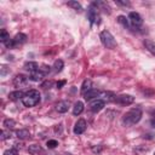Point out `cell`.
Wrapping results in <instances>:
<instances>
[{
	"label": "cell",
	"mask_w": 155,
	"mask_h": 155,
	"mask_svg": "<svg viewBox=\"0 0 155 155\" xmlns=\"http://www.w3.org/2000/svg\"><path fill=\"white\" fill-rule=\"evenodd\" d=\"M142 119V109L139 107L132 108L122 116V124L125 126H133Z\"/></svg>",
	"instance_id": "6da1fadb"
},
{
	"label": "cell",
	"mask_w": 155,
	"mask_h": 155,
	"mask_svg": "<svg viewBox=\"0 0 155 155\" xmlns=\"http://www.w3.org/2000/svg\"><path fill=\"white\" fill-rule=\"evenodd\" d=\"M40 99H41L40 92L38 90H30L27 93H24V96L22 98V103L25 107L30 108V107H35L36 104H39L40 103Z\"/></svg>",
	"instance_id": "7a4b0ae2"
},
{
	"label": "cell",
	"mask_w": 155,
	"mask_h": 155,
	"mask_svg": "<svg viewBox=\"0 0 155 155\" xmlns=\"http://www.w3.org/2000/svg\"><path fill=\"white\" fill-rule=\"evenodd\" d=\"M99 39L107 48H115L116 47V41L109 30H102L99 34Z\"/></svg>",
	"instance_id": "3957f363"
},
{
	"label": "cell",
	"mask_w": 155,
	"mask_h": 155,
	"mask_svg": "<svg viewBox=\"0 0 155 155\" xmlns=\"http://www.w3.org/2000/svg\"><path fill=\"white\" fill-rule=\"evenodd\" d=\"M87 19L90 21L91 24H93V23L99 24V22H101V17H99V15H98V8H97L93 4L91 5V7H90L88 11H87Z\"/></svg>",
	"instance_id": "277c9868"
},
{
	"label": "cell",
	"mask_w": 155,
	"mask_h": 155,
	"mask_svg": "<svg viewBox=\"0 0 155 155\" xmlns=\"http://www.w3.org/2000/svg\"><path fill=\"white\" fill-rule=\"evenodd\" d=\"M114 102L121 105H130L134 102V97L131 94H120V96H115Z\"/></svg>",
	"instance_id": "5b68a950"
},
{
	"label": "cell",
	"mask_w": 155,
	"mask_h": 155,
	"mask_svg": "<svg viewBox=\"0 0 155 155\" xmlns=\"http://www.w3.org/2000/svg\"><path fill=\"white\" fill-rule=\"evenodd\" d=\"M104 107H105V102H104L103 99H101V98H96V99L91 101V102H90V105H88L90 110L93 111V113L101 111Z\"/></svg>",
	"instance_id": "8992f818"
},
{
	"label": "cell",
	"mask_w": 155,
	"mask_h": 155,
	"mask_svg": "<svg viewBox=\"0 0 155 155\" xmlns=\"http://www.w3.org/2000/svg\"><path fill=\"white\" fill-rule=\"evenodd\" d=\"M128 19H130V22H131V24L133 25V27H140L142 24H143V18H142V16L138 13V12H130V15H128Z\"/></svg>",
	"instance_id": "52a82bcc"
},
{
	"label": "cell",
	"mask_w": 155,
	"mask_h": 155,
	"mask_svg": "<svg viewBox=\"0 0 155 155\" xmlns=\"http://www.w3.org/2000/svg\"><path fill=\"white\" fill-rule=\"evenodd\" d=\"M27 84H28V78H27L25 75H23V74H17V75L15 76V79H13V85H15V87H17V88L25 87Z\"/></svg>",
	"instance_id": "ba28073f"
},
{
	"label": "cell",
	"mask_w": 155,
	"mask_h": 155,
	"mask_svg": "<svg viewBox=\"0 0 155 155\" xmlns=\"http://www.w3.org/2000/svg\"><path fill=\"white\" fill-rule=\"evenodd\" d=\"M85 130H86V121L84 119H79L74 125V133L81 134L85 132Z\"/></svg>",
	"instance_id": "9c48e42d"
},
{
	"label": "cell",
	"mask_w": 155,
	"mask_h": 155,
	"mask_svg": "<svg viewBox=\"0 0 155 155\" xmlns=\"http://www.w3.org/2000/svg\"><path fill=\"white\" fill-rule=\"evenodd\" d=\"M69 108H70L69 101H59V102L56 104V110H57L58 113H65V111H68Z\"/></svg>",
	"instance_id": "30bf717a"
},
{
	"label": "cell",
	"mask_w": 155,
	"mask_h": 155,
	"mask_svg": "<svg viewBox=\"0 0 155 155\" xmlns=\"http://www.w3.org/2000/svg\"><path fill=\"white\" fill-rule=\"evenodd\" d=\"M23 68L31 74V73H35V71L39 70V64L36 62H25L24 65H23Z\"/></svg>",
	"instance_id": "8fae6325"
},
{
	"label": "cell",
	"mask_w": 155,
	"mask_h": 155,
	"mask_svg": "<svg viewBox=\"0 0 155 155\" xmlns=\"http://www.w3.org/2000/svg\"><path fill=\"white\" fill-rule=\"evenodd\" d=\"M99 94H101V91H98L96 88H91L90 91H87L86 93H84V98L86 101H91L94 97H99Z\"/></svg>",
	"instance_id": "7c38bea8"
},
{
	"label": "cell",
	"mask_w": 155,
	"mask_h": 155,
	"mask_svg": "<svg viewBox=\"0 0 155 155\" xmlns=\"http://www.w3.org/2000/svg\"><path fill=\"white\" fill-rule=\"evenodd\" d=\"M27 35L25 34H23V33H18V34H16V36L13 38V41H15V44H16V46L17 45H22V44H24V42H27Z\"/></svg>",
	"instance_id": "4fadbf2b"
},
{
	"label": "cell",
	"mask_w": 155,
	"mask_h": 155,
	"mask_svg": "<svg viewBox=\"0 0 155 155\" xmlns=\"http://www.w3.org/2000/svg\"><path fill=\"white\" fill-rule=\"evenodd\" d=\"M93 5H94L98 10H103L105 13H110V7L108 6L107 2H104V1H96V2H93Z\"/></svg>",
	"instance_id": "5bb4252c"
},
{
	"label": "cell",
	"mask_w": 155,
	"mask_h": 155,
	"mask_svg": "<svg viewBox=\"0 0 155 155\" xmlns=\"http://www.w3.org/2000/svg\"><path fill=\"white\" fill-rule=\"evenodd\" d=\"M44 76H45V74L39 69L38 71H35V73H31L30 74V76H29V79L31 80V81H41L42 79H44Z\"/></svg>",
	"instance_id": "9a60e30c"
},
{
	"label": "cell",
	"mask_w": 155,
	"mask_h": 155,
	"mask_svg": "<svg viewBox=\"0 0 155 155\" xmlns=\"http://www.w3.org/2000/svg\"><path fill=\"white\" fill-rule=\"evenodd\" d=\"M82 111H84V103L80 102V101H78L74 104V107H73V114L76 116V115H80Z\"/></svg>",
	"instance_id": "2e32d148"
},
{
	"label": "cell",
	"mask_w": 155,
	"mask_h": 155,
	"mask_svg": "<svg viewBox=\"0 0 155 155\" xmlns=\"http://www.w3.org/2000/svg\"><path fill=\"white\" fill-rule=\"evenodd\" d=\"M143 44H144L145 48H147L149 52H151L153 54H155V42H154L153 40H150V39H145Z\"/></svg>",
	"instance_id": "e0dca14e"
},
{
	"label": "cell",
	"mask_w": 155,
	"mask_h": 155,
	"mask_svg": "<svg viewBox=\"0 0 155 155\" xmlns=\"http://www.w3.org/2000/svg\"><path fill=\"white\" fill-rule=\"evenodd\" d=\"M16 136H17V138H19V139H28V138L30 137V133H29L28 130L22 128V130H17V131H16Z\"/></svg>",
	"instance_id": "ac0fdd59"
},
{
	"label": "cell",
	"mask_w": 155,
	"mask_h": 155,
	"mask_svg": "<svg viewBox=\"0 0 155 155\" xmlns=\"http://www.w3.org/2000/svg\"><path fill=\"white\" fill-rule=\"evenodd\" d=\"M24 96V93L22 91H13L8 93V99L11 101H17V99H22Z\"/></svg>",
	"instance_id": "d6986e66"
},
{
	"label": "cell",
	"mask_w": 155,
	"mask_h": 155,
	"mask_svg": "<svg viewBox=\"0 0 155 155\" xmlns=\"http://www.w3.org/2000/svg\"><path fill=\"white\" fill-rule=\"evenodd\" d=\"M63 67H64L63 61H62V59H56V61H54V63H53V67H52V68H53V71L59 73V71H62Z\"/></svg>",
	"instance_id": "ffe728a7"
},
{
	"label": "cell",
	"mask_w": 155,
	"mask_h": 155,
	"mask_svg": "<svg viewBox=\"0 0 155 155\" xmlns=\"http://www.w3.org/2000/svg\"><path fill=\"white\" fill-rule=\"evenodd\" d=\"M92 88V81L91 80H85L81 85V93H86L87 91H90Z\"/></svg>",
	"instance_id": "44dd1931"
},
{
	"label": "cell",
	"mask_w": 155,
	"mask_h": 155,
	"mask_svg": "<svg viewBox=\"0 0 155 155\" xmlns=\"http://www.w3.org/2000/svg\"><path fill=\"white\" fill-rule=\"evenodd\" d=\"M28 151H29L30 154L35 155V154L41 153V151H42V148H41L40 145H38V144H31V145L28 147Z\"/></svg>",
	"instance_id": "7402d4cb"
},
{
	"label": "cell",
	"mask_w": 155,
	"mask_h": 155,
	"mask_svg": "<svg viewBox=\"0 0 155 155\" xmlns=\"http://www.w3.org/2000/svg\"><path fill=\"white\" fill-rule=\"evenodd\" d=\"M67 5H68L69 7H71V8H74L76 12H81V11H82V6H81L78 1H68Z\"/></svg>",
	"instance_id": "603a6c76"
},
{
	"label": "cell",
	"mask_w": 155,
	"mask_h": 155,
	"mask_svg": "<svg viewBox=\"0 0 155 155\" xmlns=\"http://www.w3.org/2000/svg\"><path fill=\"white\" fill-rule=\"evenodd\" d=\"M2 126H4L6 130H12V128L16 126V122H15V120H12V119H6V120H4Z\"/></svg>",
	"instance_id": "cb8c5ba5"
},
{
	"label": "cell",
	"mask_w": 155,
	"mask_h": 155,
	"mask_svg": "<svg viewBox=\"0 0 155 155\" xmlns=\"http://www.w3.org/2000/svg\"><path fill=\"white\" fill-rule=\"evenodd\" d=\"M0 40H1L2 44H5L6 41L10 40V35H8V33H7L5 29H1V33H0Z\"/></svg>",
	"instance_id": "d4e9b609"
},
{
	"label": "cell",
	"mask_w": 155,
	"mask_h": 155,
	"mask_svg": "<svg viewBox=\"0 0 155 155\" xmlns=\"http://www.w3.org/2000/svg\"><path fill=\"white\" fill-rule=\"evenodd\" d=\"M117 22H119L124 28H128V22H127V19H126L125 16H119V17H117Z\"/></svg>",
	"instance_id": "484cf974"
},
{
	"label": "cell",
	"mask_w": 155,
	"mask_h": 155,
	"mask_svg": "<svg viewBox=\"0 0 155 155\" xmlns=\"http://www.w3.org/2000/svg\"><path fill=\"white\" fill-rule=\"evenodd\" d=\"M58 145V142L56 140V139H50V140H47V147L50 148V149H53V148H56Z\"/></svg>",
	"instance_id": "4316f807"
},
{
	"label": "cell",
	"mask_w": 155,
	"mask_h": 155,
	"mask_svg": "<svg viewBox=\"0 0 155 155\" xmlns=\"http://www.w3.org/2000/svg\"><path fill=\"white\" fill-rule=\"evenodd\" d=\"M4 155H18V150H17V149H15V148H11V149L5 150Z\"/></svg>",
	"instance_id": "83f0119b"
},
{
	"label": "cell",
	"mask_w": 155,
	"mask_h": 155,
	"mask_svg": "<svg viewBox=\"0 0 155 155\" xmlns=\"http://www.w3.org/2000/svg\"><path fill=\"white\" fill-rule=\"evenodd\" d=\"M52 85H53V81L52 80H46L45 82H42L41 87H44V88H51Z\"/></svg>",
	"instance_id": "f1b7e54d"
},
{
	"label": "cell",
	"mask_w": 155,
	"mask_h": 155,
	"mask_svg": "<svg viewBox=\"0 0 155 155\" xmlns=\"http://www.w3.org/2000/svg\"><path fill=\"white\" fill-rule=\"evenodd\" d=\"M0 69H1L0 74H1L2 76H5V75H6L7 73H10V68H7L6 65H1V68H0Z\"/></svg>",
	"instance_id": "f546056e"
},
{
	"label": "cell",
	"mask_w": 155,
	"mask_h": 155,
	"mask_svg": "<svg viewBox=\"0 0 155 155\" xmlns=\"http://www.w3.org/2000/svg\"><path fill=\"white\" fill-rule=\"evenodd\" d=\"M39 69H40L45 75H46L47 73H50V70H51V69H50V67H48V65H45V64H44V65H41V68H39Z\"/></svg>",
	"instance_id": "4dcf8cb0"
},
{
	"label": "cell",
	"mask_w": 155,
	"mask_h": 155,
	"mask_svg": "<svg viewBox=\"0 0 155 155\" xmlns=\"http://www.w3.org/2000/svg\"><path fill=\"white\" fill-rule=\"evenodd\" d=\"M7 138H10V132H7V131H1V139L2 140H5V139H7Z\"/></svg>",
	"instance_id": "1f68e13d"
},
{
	"label": "cell",
	"mask_w": 155,
	"mask_h": 155,
	"mask_svg": "<svg viewBox=\"0 0 155 155\" xmlns=\"http://www.w3.org/2000/svg\"><path fill=\"white\" fill-rule=\"evenodd\" d=\"M116 4L122 5V6H130V2H128V1H121V0H116Z\"/></svg>",
	"instance_id": "d6a6232c"
},
{
	"label": "cell",
	"mask_w": 155,
	"mask_h": 155,
	"mask_svg": "<svg viewBox=\"0 0 155 155\" xmlns=\"http://www.w3.org/2000/svg\"><path fill=\"white\" fill-rule=\"evenodd\" d=\"M56 85H57V88H62V87L65 85V80H61V81H58Z\"/></svg>",
	"instance_id": "836d02e7"
},
{
	"label": "cell",
	"mask_w": 155,
	"mask_h": 155,
	"mask_svg": "<svg viewBox=\"0 0 155 155\" xmlns=\"http://www.w3.org/2000/svg\"><path fill=\"white\" fill-rule=\"evenodd\" d=\"M150 125H151V126H153V127L155 128V119H154V117H153V119L150 120Z\"/></svg>",
	"instance_id": "e575fe53"
},
{
	"label": "cell",
	"mask_w": 155,
	"mask_h": 155,
	"mask_svg": "<svg viewBox=\"0 0 155 155\" xmlns=\"http://www.w3.org/2000/svg\"><path fill=\"white\" fill-rule=\"evenodd\" d=\"M151 114H153V117L155 119V110H153V113H151Z\"/></svg>",
	"instance_id": "d590c367"
},
{
	"label": "cell",
	"mask_w": 155,
	"mask_h": 155,
	"mask_svg": "<svg viewBox=\"0 0 155 155\" xmlns=\"http://www.w3.org/2000/svg\"><path fill=\"white\" fill-rule=\"evenodd\" d=\"M154 155H155V154H154Z\"/></svg>",
	"instance_id": "8d00e7d4"
}]
</instances>
